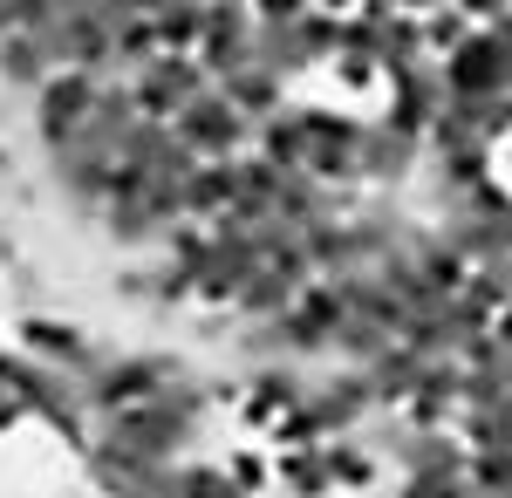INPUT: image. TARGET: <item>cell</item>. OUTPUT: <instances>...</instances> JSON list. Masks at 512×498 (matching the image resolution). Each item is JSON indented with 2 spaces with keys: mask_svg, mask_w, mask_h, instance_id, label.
Returning a JSON list of instances; mask_svg holds the SVG:
<instances>
[{
  "mask_svg": "<svg viewBox=\"0 0 512 498\" xmlns=\"http://www.w3.org/2000/svg\"><path fill=\"white\" fill-rule=\"evenodd\" d=\"M246 123H253V116L239 110V103L226 96V89H198L192 103H185V110L171 116L178 144H185L192 157H233L239 144H246Z\"/></svg>",
  "mask_w": 512,
  "mask_h": 498,
  "instance_id": "6da1fadb",
  "label": "cell"
},
{
  "mask_svg": "<svg viewBox=\"0 0 512 498\" xmlns=\"http://www.w3.org/2000/svg\"><path fill=\"white\" fill-rule=\"evenodd\" d=\"M390 7H437V0H390Z\"/></svg>",
  "mask_w": 512,
  "mask_h": 498,
  "instance_id": "7a4b0ae2",
  "label": "cell"
}]
</instances>
